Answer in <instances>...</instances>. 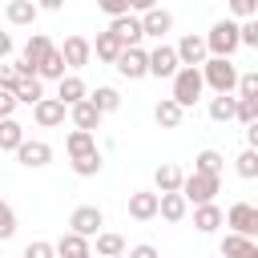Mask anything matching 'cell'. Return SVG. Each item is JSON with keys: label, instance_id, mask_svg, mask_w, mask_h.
<instances>
[{"label": "cell", "instance_id": "obj_26", "mask_svg": "<svg viewBox=\"0 0 258 258\" xmlns=\"http://www.w3.org/2000/svg\"><path fill=\"white\" fill-rule=\"evenodd\" d=\"M254 246H258V242H250V238H242V234H226L218 250H222V258H246Z\"/></svg>", "mask_w": 258, "mask_h": 258}, {"label": "cell", "instance_id": "obj_43", "mask_svg": "<svg viewBox=\"0 0 258 258\" xmlns=\"http://www.w3.org/2000/svg\"><path fill=\"white\" fill-rule=\"evenodd\" d=\"M230 8H234V16H242V20H250V16H254V0H234Z\"/></svg>", "mask_w": 258, "mask_h": 258}, {"label": "cell", "instance_id": "obj_4", "mask_svg": "<svg viewBox=\"0 0 258 258\" xmlns=\"http://www.w3.org/2000/svg\"><path fill=\"white\" fill-rule=\"evenodd\" d=\"M226 226H230V234H242V238H258V206H250V202H234L230 206V214H226Z\"/></svg>", "mask_w": 258, "mask_h": 258}, {"label": "cell", "instance_id": "obj_27", "mask_svg": "<svg viewBox=\"0 0 258 258\" xmlns=\"http://www.w3.org/2000/svg\"><path fill=\"white\" fill-rule=\"evenodd\" d=\"M64 69H69L64 52H60V48H52V52H48V60L40 64V77H44V81H56V85H60V81H64Z\"/></svg>", "mask_w": 258, "mask_h": 258}, {"label": "cell", "instance_id": "obj_3", "mask_svg": "<svg viewBox=\"0 0 258 258\" xmlns=\"http://www.w3.org/2000/svg\"><path fill=\"white\" fill-rule=\"evenodd\" d=\"M202 89H206V73H202V69H181V73L173 77V101H177L181 109H189V105L202 97Z\"/></svg>", "mask_w": 258, "mask_h": 258}, {"label": "cell", "instance_id": "obj_14", "mask_svg": "<svg viewBox=\"0 0 258 258\" xmlns=\"http://www.w3.org/2000/svg\"><path fill=\"white\" fill-rule=\"evenodd\" d=\"M64 109H69L64 101H56V97H44V101L32 109V117H36V125H40V129H52V125H60V121H64Z\"/></svg>", "mask_w": 258, "mask_h": 258}, {"label": "cell", "instance_id": "obj_44", "mask_svg": "<svg viewBox=\"0 0 258 258\" xmlns=\"http://www.w3.org/2000/svg\"><path fill=\"white\" fill-rule=\"evenodd\" d=\"M129 258H161V254H157L149 242H141V246H133V250H129Z\"/></svg>", "mask_w": 258, "mask_h": 258}, {"label": "cell", "instance_id": "obj_38", "mask_svg": "<svg viewBox=\"0 0 258 258\" xmlns=\"http://www.w3.org/2000/svg\"><path fill=\"white\" fill-rule=\"evenodd\" d=\"M24 258H56V246L52 242H28L24 246Z\"/></svg>", "mask_w": 258, "mask_h": 258}, {"label": "cell", "instance_id": "obj_8", "mask_svg": "<svg viewBox=\"0 0 258 258\" xmlns=\"http://www.w3.org/2000/svg\"><path fill=\"white\" fill-rule=\"evenodd\" d=\"M157 214H161V194H153V189H137V194H129V218L149 222V218H157Z\"/></svg>", "mask_w": 258, "mask_h": 258}, {"label": "cell", "instance_id": "obj_45", "mask_svg": "<svg viewBox=\"0 0 258 258\" xmlns=\"http://www.w3.org/2000/svg\"><path fill=\"white\" fill-rule=\"evenodd\" d=\"M246 149H254V153H258V125H250V129H246Z\"/></svg>", "mask_w": 258, "mask_h": 258}, {"label": "cell", "instance_id": "obj_32", "mask_svg": "<svg viewBox=\"0 0 258 258\" xmlns=\"http://www.w3.org/2000/svg\"><path fill=\"white\" fill-rule=\"evenodd\" d=\"M194 173H222V153L218 149H202L198 157H194Z\"/></svg>", "mask_w": 258, "mask_h": 258}, {"label": "cell", "instance_id": "obj_37", "mask_svg": "<svg viewBox=\"0 0 258 258\" xmlns=\"http://www.w3.org/2000/svg\"><path fill=\"white\" fill-rule=\"evenodd\" d=\"M238 97L258 101V73H242V81H238Z\"/></svg>", "mask_w": 258, "mask_h": 258}, {"label": "cell", "instance_id": "obj_1", "mask_svg": "<svg viewBox=\"0 0 258 258\" xmlns=\"http://www.w3.org/2000/svg\"><path fill=\"white\" fill-rule=\"evenodd\" d=\"M206 44H210V56L230 60V52L242 44V24H234V20H218V24L206 32Z\"/></svg>", "mask_w": 258, "mask_h": 258}, {"label": "cell", "instance_id": "obj_16", "mask_svg": "<svg viewBox=\"0 0 258 258\" xmlns=\"http://www.w3.org/2000/svg\"><path fill=\"white\" fill-rule=\"evenodd\" d=\"M153 185H157L161 194H181V189H185V173H181L177 165H169V161H165V165H157V169H153Z\"/></svg>", "mask_w": 258, "mask_h": 258}, {"label": "cell", "instance_id": "obj_29", "mask_svg": "<svg viewBox=\"0 0 258 258\" xmlns=\"http://www.w3.org/2000/svg\"><path fill=\"white\" fill-rule=\"evenodd\" d=\"M121 254H125V238L105 230V234L97 238V258H121Z\"/></svg>", "mask_w": 258, "mask_h": 258}, {"label": "cell", "instance_id": "obj_31", "mask_svg": "<svg viewBox=\"0 0 258 258\" xmlns=\"http://www.w3.org/2000/svg\"><path fill=\"white\" fill-rule=\"evenodd\" d=\"M89 101H93L101 113H117V109H121V93H117V89H109V85H101Z\"/></svg>", "mask_w": 258, "mask_h": 258}, {"label": "cell", "instance_id": "obj_10", "mask_svg": "<svg viewBox=\"0 0 258 258\" xmlns=\"http://www.w3.org/2000/svg\"><path fill=\"white\" fill-rule=\"evenodd\" d=\"M93 52H97V60H105V64H113L117 69V60L125 56V40L117 36V32H97V44H93Z\"/></svg>", "mask_w": 258, "mask_h": 258}, {"label": "cell", "instance_id": "obj_5", "mask_svg": "<svg viewBox=\"0 0 258 258\" xmlns=\"http://www.w3.org/2000/svg\"><path fill=\"white\" fill-rule=\"evenodd\" d=\"M218 189H222V177H214V173H189L181 194H185V202H194V206H210Z\"/></svg>", "mask_w": 258, "mask_h": 258}, {"label": "cell", "instance_id": "obj_39", "mask_svg": "<svg viewBox=\"0 0 258 258\" xmlns=\"http://www.w3.org/2000/svg\"><path fill=\"white\" fill-rule=\"evenodd\" d=\"M73 169H77L81 177H93V173H101V153H97V157H85V161H73Z\"/></svg>", "mask_w": 258, "mask_h": 258}, {"label": "cell", "instance_id": "obj_28", "mask_svg": "<svg viewBox=\"0 0 258 258\" xmlns=\"http://www.w3.org/2000/svg\"><path fill=\"white\" fill-rule=\"evenodd\" d=\"M210 117L214 121H238V97H214L210 101Z\"/></svg>", "mask_w": 258, "mask_h": 258}, {"label": "cell", "instance_id": "obj_13", "mask_svg": "<svg viewBox=\"0 0 258 258\" xmlns=\"http://www.w3.org/2000/svg\"><path fill=\"white\" fill-rule=\"evenodd\" d=\"M89 97H93V93L85 89V81H81L77 73H69V77L60 81V89H56V101H64L69 109H77V105H81V101H89Z\"/></svg>", "mask_w": 258, "mask_h": 258}, {"label": "cell", "instance_id": "obj_21", "mask_svg": "<svg viewBox=\"0 0 258 258\" xmlns=\"http://www.w3.org/2000/svg\"><path fill=\"white\" fill-rule=\"evenodd\" d=\"M141 24H145V36H165V32L173 28V12L153 8V12H145V16H141Z\"/></svg>", "mask_w": 258, "mask_h": 258}, {"label": "cell", "instance_id": "obj_12", "mask_svg": "<svg viewBox=\"0 0 258 258\" xmlns=\"http://www.w3.org/2000/svg\"><path fill=\"white\" fill-rule=\"evenodd\" d=\"M109 32H117V36L125 40V48H137V40L145 36V24H141V16H133V12H129V16L113 20V24H109Z\"/></svg>", "mask_w": 258, "mask_h": 258}, {"label": "cell", "instance_id": "obj_20", "mask_svg": "<svg viewBox=\"0 0 258 258\" xmlns=\"http://www.w3.org/2000/svg\"><path fill=\"white\" fill-rule=\"evenodd\" d=\"M181 117H185V109H181L173 97L157 101V109H153V121H157L161 129H177V125H181Z\"/></svg>", "mask_w": 258, "mask_h": 258}, {"label": "cell", "instance_id": "obj_47", "mask_svg": "<svg viewBox=\"0 0 258 258\" xmlns=\"http://www.w3.org/2000/svg\"><path fill=\"white\" fill-rule=\"evenodd\" d=\"M121 258H129V254H121Z\"/></svg>", "mask_w": 258, "mask_h": 258}, {"label": "cell", "instance_id": "obj_40", "mask_svg": "<svg viewBox=\"0 0 258 258\" xmlns=\"http://www.w3.org/2000/svg\"><path fill=\"white\" fill-rule=\"evenodd\" d=\"M101 8L113 16V20H121V16H129V0H101Z\"/></svg>", "mask_w": 258, "mask_h": 258}, {"label": "cell", "instance_id": "obj_33", "mask_svg": "<svg viewBox=\"0 0 258 258\" xmlns=\"http://www.w3.org/2000/svg\"><path fill=\"white\" fill-rule=\"evenodd\" d=\"M16 97H20L24 105H32V109H36V105L44 101V85H40V77H32V81H20V89H16Z\"/></svg>", "mask_w": 258, "mask_h": 258}, {"label": "cell", "instance_id": "obj_11", "mask_svg": "<svg viewBox=\"0 0 258 258\" xmlns=\"http://www.w3.org/2000/svg\"><path fill=\"white\" fill-rule=\"evenodd\" d=\"M117 73L129 77V81L149 77V52H145V48H125V56L117 60Z\"/></svg>", "mask_w": 258, "mask_h": 258}, {"label": "cell", "instance_id": "obj_2", "mask_svg": "<svg viewBox=\"0 0 258 258\" xmlns=\"http://www.w3.org/2000/svg\"><path fill=\"white\" fill-rule=\"evenodd\" d=\"M202 73H206V85H210L218 97H230V93L238 89V81H242V73H238L230 60H222V56H210Z\"/></svg>", "mask_w": 258, "mask_h": 258}, {"label": "cell", "instance_id": "obj_36", "mask_svg": "<svg viewBox=\"0 0 258 258\" xmlns=\"http://www.w3.org/2000/svg\"><path fill=\"white\" fill-rule=\"evenodd\" d=\"M12 234H16V210L4 202L0 206V238H12Z\"/></svg>", "mask_w": 258, "mask_h": 258}, {"label": "cell", "instance_id": "obj_35", "mask_svg": "<svg viewBox=\"0 0 258 258\" xmlns=\"http://www.w3.org/2000/svg\"><path fill=\"white\" fill-rule=\"evenodd\" d=\"M238 121L250 129V125H258V101H250V97H238Z\"/></svg>", "mask_w": 258, "mask_h": 258}, {"label": "cell", "instance_id": "obj_41", "mask_svg": "<svg viewBox=\"0 0 258 258\" xmlns=\"http://www.w3.org/2000/svg\"><path fill=\"white\" fill-rule=\"evenodd\" d=\"M16 105H20V97H16V93H0V117H4V121H12Z\"/></svg>", "mask_w": 258, "mask_h": 258}, {"label": "cell", "instance_id": "obj_42", "mask_svg": "<svg viewBox=\"0 0 258 258\" xmlns=\"http://www.w3.org/2000/svg\"><path fill=\"white\" fill-rule=\"evenodd\" d=\"M242 44L258 48V20H246V24H242Z\"/></svg>", "mask_w": 258, "mask_h": 258}, {"label": "cell", "instance_id": "obj_48", "mask_svg": "<svg viewBox=\"0 0 258 258\" xmlns=\"http://www.w3.org/2000/svg\"><path fill=\"white\" fill-rule=\"evenodd\" d=\"M85 258H93V254H85Z\"/></svg>", "mask_w": 258, "mask_h": 258}, {"label": "cell", "instance_id": "obj_15", "mask_svg": "<svg viewBox=\"0 0 258 258\" xmlns=\"http://www.w3.org/2000/svg\"><path fill=\"white\" fill-rule=\"evenodd\" d=\"M64 149H69V157H73V161L97 157V137H93V133H81V129H73V133L64 137Z\"/></svg>", "mask_w": 258, "mask_h": 258}, {"label": "cell", "instance_id": "obj_9", "mask_svg": "<svg viewBox=\"0 0 258 258\" xmlns=\"http://www.w3.org/2000/svg\"><path fill=\"white\" fill-rule=\"evenodd\" d=\"M206 52H210L206 36H194V32H189V36H181V40H177V56H181V64H185V69H198V64L206 69Z\"/></svg>", "mask_w": 258, "mask_h": 258}, {"label": "cell", "instance_id": "obj_46", "mask_svg": "<svg viewBox=\"0 0 258 258\" xmlns=\"http://www.w3.org/2000/svg\"><path fill=\"white\" fill-rule=\"evenodd\" d=\"M246 258H258V246H254V250H250V254H246Z\"/></svg>", "mask_w": 258, "mask_h": 258}, {"label": "cell", "instance_id": "obj_24", "mask_svg": "<svg viewBox=\"0 0 258 258\" xmlns=\"http://www.w3.org/2000/svg\"><path fill=\"white\" fill-rule=\"evenodd\" d=\"M56 254L60 258H85V254H93L89 250V238H81V234H60V242H56Z\"/></svg>", "mask_w": 258, "mask_h": 258}, {"label": "cell", "instance_id": "obj_30", "mask_svg": "<svg viewBox=\"0 0 258 258\" xmlns=\"http://www.w3.org/2000/svg\"><path fill=\"white\" fill-rule=\"evenodd\" d=\"M4 16H8L12 24H32V20H36V4H28V0H12V4L4 8Z\"/></svg>", "mask_w": 258, "mask_h": 258}, {"label": "cell", "instance_id": "obj_18", "mask_svg": "<svg viewBox=\"0 0 258 258\" xmlns=\"http://www.w3.org/2000/svg\"><path fill=\"white\" fill-rule=\"evenodd\" d=\"M60 52H64V60H69V69H85V64H89V56H93V44H89L85 36H69Z\"/></svg>", "mask_w": 258, "mask_h": 258}, {"label": "cell", "instance_id": "obj_7", "mask_svg": "<svg viewBox=\"0 0 258 258\" xmlns=\"http://www.w3.org/2000/svg\"><path fill=\"white\" fill-rule=\"evenodd\" d=\"M181 56H177V48H169V44H157L153 52H149V77H177L181 69Z\"/></svg>", "mask_w": 258, "mask_h": 258}, {"label": "cell", "instance_id": "obj_17", "mask_svg": "<svg viewBox=\"0 0 258 258\" xmlns=\"http://www.w3.org/2000/svg\"><path fill=\"white\" fill-rule=\"evenodd\" d=\"M16 157H20V165L40 169V165H48V161H52V145H48V141H24V149H20Z\"/></svg>", "mask_w": 258, "mask_h": 258}, {"label": "cell", "instance_id": "obj_22", "mask_svg": "<svg viewBox=\"0 0 258 258\" xmlns=\"http://www.w3.org/2000/svg\"><path fill=\"white\" fill-rule=\"evenodd\" d=\"M0 149L4 153H20L24 149V125L20 121H4L0 125Z\"/></svg>", "mask_w": 258, "mask_h": 258}, {"label": "cell", "instance_id": "obj_23", "mask_svg": "<svg viewBox=\"0 0 258 258\" xmlns=\"http://www.w3.org/2000/svg\"><path fill=\"white\" fill-rule=\"evenodd\" d=\"M222 222H226V214H222V210H218L214 202H210V206H198V210H194V226H198L202 234H214V230H218Z\"/></svg>", "mask_w": 258, "mask_h": 258}, {"label": "cell", "instance_id": "obj_34", "mask_svg": "<svg viewBox=\"0 0 258 258\" xmlns=\"http://www.w3.org/2000/svg\"><path fill=\"white\" fill-rule=\"evenodd\" d=\"M234 169H238V177L254 181V177H258V153H254V149H242V153L234 157Z\"/></svg>", "mask_w": 258, "mask_h": 258}, {"label": "cell", "instance_id": "obj_25", "mask_svg": "<svg viewBox=\"0 0 258 258\" xmlns=\"http://www.w3.org/2000/svg\"><path fill=\"white\" fill-rule=\"evenodd\" d=\"M185 210H189L185 194H161V218H165V222H181Z\"/></svg>", "mask_w": 258, "mask_h": 258}, {"label": "cell", "instance_id": "obj_19", "mask_svg": "<svg viewBox=\"0 0 258 258\" xmlns=\"http://www.w3.org/2000/svg\"><path fill=\"white\" fill-rule=\"evenodd\" d=\"M69 113H73V125H77L81 133H93V129L101 125V117H105L93 101H81V105H77V109H69Z\"/></svg>", "mask_w": 258, "mask_h": 258}, {"label": "cell", "instance_id": "obj_6", "mask_svg": "<svg viewBox=\"0 0 258 258\" xmlns=\"http://www.w3.org/2000/svg\"><path fill=\"white\" fill-rule=\"evenodd\" d=\"M101 226H105V214H101L97 206H77L73 218H69V230L81 234V238H101V234H105Z\"/></svg>", "mask_w": 258, "mask_h": 258}]
</instances>
